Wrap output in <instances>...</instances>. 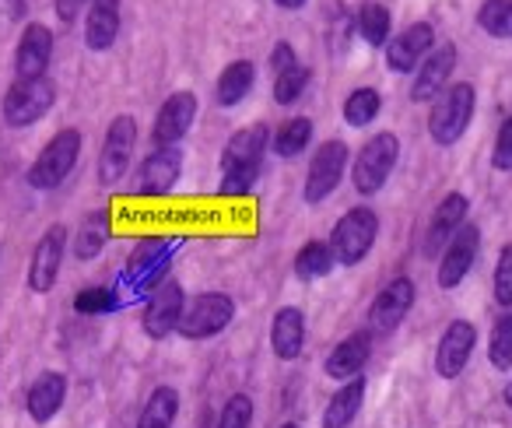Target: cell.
<instances>
[{
	"mask_svg": "<svg viewBox=\"0 0 512 428\" xmlns=\"http://www.w3.org/2000/svg\"><path fill=\"white\" fill-rule=\"evenodd\" d=\"M74 309H78V313H88V316L113 313V309H120V299H116L113 288L95 285V288H85V292H78V299H74Z\"/></svg>",
	"mask_w": 512,
	"mask_h": 428,
	"instance_id": "e575fe53",
	"label": "cell"
},
{
	"mask_svg": "<svg viewBox=\"0 0 512 428\" xmlns=\"http://www.w3.org/2000/svg\"><path fill=\"white\" fill-rule=\"evenodd\" d=\"M309 85V71L306 67H292V71L278 74L274 78V99H278V106H292V102H299V95L306 92Z\"/></svg>",
	"mask_w": 512,
	"mask_h": 428,
	"instance_id": "d590c367",
	"label": "cell"
},
{
	"mask_svg": "<svg viewBox=\"0 0 512 428\" xmlns=\"http://www.w3.org/2000/svg\"><path fill=\"white\" fill-rule=\"evenodd\" d=\"M474 344H477V330L474 323L467 320H453L442 334L439 348H435V372L442 379H453L467 369L470 355H474Z\"/></svg>",
	"mask_w": 512,
	"mask_h": 428,
	"instance_id": "ac0fdd59",
	"label": "cell"
},
{
	"mask_svg": "<svg viewBox=\"0 0 512 428\" xmlns=\"http://www.w3.org/2000/svg\"><path fill=\"white\" fill-rule=\"evenodd\" d=\"M477 25L495 39H512V0H484Z\"/></svg>",
	"mask_w": 512,
	"mask_h": 428,
	"instance_id": "836d02e7",
	"label": "cell"
},
{
	"mask_svg": "<svg viewBox=\"0 0 512 428\" xmlns=\"http://www.w3.org/2000/svg\"><path fill=\"white\" fill-rule=\"evenodd\" d=\"M134 148H137V120L134 116H116L106 130V141L99 151V183L102 186H116L127 176L130 162H134Z\"/></svg>",
	"mask_w": 512,
	"mask_h": 428,
	"instance_id": "ba28073f",
	"label": "cell"
},
{
	"mask_svg": "<svg viewBox=\"0 0 512 428\" xmlns=\"http://www.w3.org/2000/svg\"><path fill=\"white\" fill-rule=\"evenodd\" d=\"M414 306V281L411 278H393L383 292L376 295L369 309V323L376 334H393L404 323V316Z\"/></svg>",
	"mask_w": 512,
	"mask_h": 428,
	"instance_id": "e0dca14e",
	"label": "cell"
},
{
	"mask_svg": "<svg viewBox=\"0 0 512 428\" xmlns=\"http://www.w3.org/2000/svg\"><path fill=\"white\" fill-rule=\"evenodd\" d=\"M456 67V46L446 43V46H435L432 53L425 57V64H421L418 71V81L411 85V99L414 102H432L435 95L446 88L449 74H453Z\"/></svg>",
	"mask_w": 512,
	"mask_h": 428,
	"instance_id": "44dd1931",
	"label": "cell"
},
{
	"mask_svg": "<svg viewBox=\"0 0 512 428\" xmlns=\"http://www.w3.org/2000/svg\"><path fill=\"white\" fill-rule=\"evenodd\" d=\"M271 348L285 362L302 355V348H306V316H302L299 306L278 309V316L271 323Z\"/></svg>",
	"mask_w": 512,
	"mask_h": 428,
	"instance_id": "7402d4cb",
	"label": "cell"
},
{
	"mask_svg": "<svg viewBox=\"0 0 512 428\" xmlns=\"http://www.w3.org/2000/svg\"><path fill=\"white\" fill-rule=\"evenodd\" d=\"M491 362L495 369H512V313L498 316L495 334H491Z\"/></svg>",
	"mask_w": 512,
	"mask_h": 428,
	"instance_id": "8d00e7d4",
	"label": "cell"
},
{
	"mask_svg": "<svg viewBox=\"0 0 512 428\" xmlns=\"http://www.w3.org/2000/svg\"><path fill=\"white\" fill-rule=\"evenodd\" d=\"M64 400H67V379L60 376V372H43V376L32 383V390H29V414L32 418L43 425V421H50L53 414L64 407Z\"/></svg>",
	"mask_w": 512,
	"mask_h": 428,
	"instance_id": "cb8c5ba5",
	"label": "cell"
},
{
	"mask_svg": "<svg viewBox=\"0 0 512 428\" xmlns=\"http://www.w3.org/2000/svg\"><path fill=\"white\" fill-rule=\"evenodd\" d=\"M235 316V302L225 292H204L193 302H186V313L179 320V334L186 341H207V337L221 334V330L232 323Z\"/></svg>",
	"mask_w": 512,
	"mask_h": 428,
	"instance_id": "52a82bcc",
	"label": "cell"
},
{
	"mask_svg": "<svg viewBox=\"0 0 512 428\" xmlns=\"http://www.w3.org/2000/svg\"><path fill=\"white\" fill-rule=\"evenodd\" d=\"M253 425V400L246 393H235L225 407H221L218 428H249Z\"/></svg>",
	"mask_w": 512,
	"mask_h": 428,
	"instance_id": "74e56055",
	"label": "cell"
},
{
	"mask_svg": "<svg viewBox=\"0 0 512 428\" xmlns=\"http://www.w3.org/2000/svg\"><path fill=\"white\" fill-rule=\"evenodd\" d=\"M362 400H365V379H348L341 390L330 397L327 411H323V428H348L351 421L358 418L362 411Z\"/></svg>",
	"mask_w": 512,
	"mask_h": 428,
	"instance_id": "4316f807",
	"label": "cell"
},
{
	"mask_svg": "<svg viewBox=\"0 0 512 428\" xmlns=\"http://www.w3.org/2000/svg\"><path fill=\"white\" fill-rule=\"evenodd\" d=\"M120 36V8L116 4H92L85 15V46L95 53L109 50Z\"/></svg>",
	"mask_w": 512,
	"mask_h": 428,
	"instance_id": "d4e9b609",
	"label": "cell"
},
{
	"mask_svg": "<svg viewBox=\"0 0 512 428\" xmlns=\"http://www.w3.org/2000/svg\"><path fill=\"white\" fill-rule=\"evenodd\" d=\"M355 32L365 39L369 46H386L390 43V32H393V18H390V8L383 4H362L355 15Z\"/></svg>",
	"mask_w": 512,
	"mask_h": 428,
	"instance_id": "f546056e",
	"label": "cell"
},
{
	"mask_svg": "<svg viewBox=\"0 0 512 428\" xmlns=\"http://www.w3.org/2000/svg\"><path fill=\"white\" fill-rule=\"evenodd\" d=\"M491 165L498 172H512V116L502 120L498 127V137H495V151H491Z\"/></svg>",
	"mask_w": 512,
	"mask_h": 428,
	"instance_id": "ab89813d",
	"label": "cell"
},
{
	"mask_svg": "<svg viewBox=\"0 0 512 428\" xmlns=\"http://www.w3.org/2000/svg\"><path fill=\"white\" fill-rule=\"evenodd\" d=\"M432 50H435V29L428 22H418L400 32L397 39H390V46H386V67L393 74H411L418 64H425V57Z\"/></svg>",
	"mask_w": 512,
	"mask_h": 428,
	"instance_id": "2e32d148",
	"label": "cell"
},
{
	"mask_svg": "<svg viewBox=\"0 0 512 428\" xmlns=\"http://www.w3.org/2000/svg\"><path fill=\"white\" fill-rule=\"evenodd\" d=\"M278 8H285V11H299V8H306V0H274Z\"/></svg>",
	"mask_w": 512,
	"mask_h": 428,
	"instance_id": "7bdbcfd3",
	"label": "cell"
},
{
	"mask_svg": "<svg viewBox=\"0 0 512 428\" xmlns=\"http://www.w3.org/2000/svg\"><path fill=\"white\" fill-rule=\"evenodd\" d=\"M477 250H481V229L467 222L453 236V243H449L446 250H442V260H439V285L442 288H456V285H460V281L470 274V267H474Z\"/></svg>",
	"mask_w": 512,
	"mask_h": 428,
	"instance_id": "d6986e66",
	"label": "cell"
},
{
	"mask_svg": "<svg viewBox=\"0 0 512 428\" xmlns=\"http://www.w3.org/2000/svg\"><path fill=\"white\" fill-rule=\"evenodd\" d=\"M334 250H330V243H320V239H309L306 246L299 250V257H295V274H299L302 281H316L323 278V274L334 271Z\"/></svg>",
	"mask_w": 512,
	"mask_h": 428,
	"instance_id": "4dcf8cb0",
	"label": "cell"
},
{
	"mask_svg": "<svg viewBox=\"0 0 512 428\" xmlns=\"http://www.w3.org/2000/svg\"><path fill=\"white\" fill-rule=\"evenodd\" d=\"M348 144L344 141H323L320 148L313 151V158H309V172H306V193L302 197L309 200V204H320V200H327L330 193L341 186L344 172H348Z\"/></svg>",
	"mask_w": 512,
	"mask_h": 428,
	"instance_id": "9c48e42d",
	"label": "cell"
},
{
	"mask_svg": "<svg viewBox=\"0 0 512 428\" xmlns=\"http://www.w3.org/2000/svg\"><path fill=\"white\" fill-rule=\"evenodd\" d=\"M183 176V151L179 148H155L141 165H137L134 193L137 197H165L176 190Z\"/></svg>",
	"mask_w": 512,
	"mask_h": 428,
	"instance_id": "7c38bea8",
	"label": "cell"
},
{
	"mask_svg": "<svg viewBox=\"0 0 512 428\" xmlns=\"http://www.w3.org/2000/svg\"><path fill=\"white\" fill-rule=\"evenodd\" d=\"M372 355V334H351L348 341H341L334 351L327 355V376L334 379H355L362 372V365Z\"/></svg>",
	"mask_w": 512,
	"mask_h": 428,
	"instance_id": "603a6c76",
	"label": "cell"
},
{
	"mask_svg": "<svg viewBox=\"0 0 512 428\" xmlns=\"http://www.w3.org/2000/svg\"><path fill=\"white\" fill-rule=\"evenodd\" d=\"M57 102V88L50 78H36V81H15L4 95V123L8 127H32L39 123Z\"/></svg>",
	"mask_w": 512,
	"mask_h": 428,
	"instance_id": "8992f818",
	"label": "cell"
},
{
	"mask_svg": "<svg viewBox=\"0 0 512 428\" xmlns=\"http://www.w3.org/2000/svg\"><path fill=\"white\" fill-rule=\"evenodd\" d=\"M379 109H383V99H379L376 88H355V92L344 99V123L362 130L376 120Z\"/></svg>",
	"mask_w": 512,
	"mask_h": 428,
	"instance_id": "d6a6232c",
	"label": "cell"
},
{
	"mask_svg": "<svg viewBox=\"0 0 512 428\" xmlns=\"http://www.w3.org/2000/svg\"><path fill=\"white\" fill-rule=\"evenodd\" d=\"M474 106H477L474 85H467V81L449 85L446 92L435 99L432 113H428V134H432V141L442 144V148L460 141V137L467 134L470 120H474Z\"/></svg>",
	"mask_w": 512,
	"mask_h": 428,
	"instance_id": "3957f363",
	"label": "cell"
},
{
	"mask_svg": "<svg viewBox=\"0 0 512 428\" xmlns=\"http://www.w3.org/2000/svg\"><path fill=\"white\" fill-rule=\"evenodd\" d=\"M176 414H179V393L172 386H158L148 404H144L137 428H169L176 421Z\"/></svg>",
	"mask_w": 512,
	"mask_h": 428,
	"instance_id": "1f68e13d",
	"label": "cell"
},
{
	"mask_svg": "<svg viewBox=\"0 0 512 428\" xmlns=\"http://www.w3.org/2000/svg\"><path fill=\"white\" fill-rule=\"evenodd\" d=\"M397 158H400L397 134L383 130V134L369 137V141L362 144V151L355 155V165H351V183H355V190L362 193V197H372V193L383 190L393 165H397Z\"/></svg>",
	"mask_w": 512,
	"mask_h": 428,
	"instance_id": "5b68a950",
	"label": "cell"
},
{
	"mask_svg": "<svg viewBox=\"0 0 512 428\" xmlns=\"http://www.w3.org/2000/svg\"><path fill=\"white\" fill-rule=\"evenodd\" d=\"M505 400H509V407H512V383L505 386Z\"/></svg>",
	"mask_w": 512,
	"mask_h": 428,
	"instance_id": "f6af8a7d",
	"label": "cell"
},
{
	"mask_svg": "<svg viewBox=\"0 0 512 428\" xmlns=\"http://www.w3.org/2000/svg\"><path fill=\"white\" fill-rule=\"evenodd\" d=\"M197 120V95L193 92H172L169 99L158 106L155 127H151V141L155 148H179L186 130Z\"/></svg>",
	"mask_w": 512,
	"mask_h": 428,
	"instance_id": "4fadbf2b",
	"label": "cell"
},
{
	"mask_svg": "<svg viewBox=\"0 0 512 428\" xmlns=\"http://www.w3.org/2000/svg\"><path fill=\"white\" fill-rule=\"evenodd\" d=\"M313 141V120L309 116H292L288 123H281L278 134H271V151L278 158H295L309 148Z\"/></svg>",
	"mask_w": 512,
	"mask_h": 428,
	"instance_id": "f1b7e54d",
	"label": "cell"
},
{
	"mask_svg": "<svg viewBox=\"0 0 512 428\" xmlns=\"http://www.w3.org/2000/svg\"><path fill=\"white\" fill-rule=\"evenodd\" d=\"M495 302L498 306H512V243L502 250L495 267Z\"/></svg>",
	"mask_w": 512,
	"mask_h": 428,
	"instance_id": "f35d334b",
	"label": "cell"
},
{
	"mask_svg": "<svg viewBox=\"0 0 512 428\" xmlns=\"http://www.w3.org/2000/svg\"><path fill=\"white\" fill-rule=\"evenodd\" d=\"M292 67H299V53H295V46L292 43H274V50H271L274 78H278V74H285V71H292Z\"/></svg>",
	"mask_w": 512,
	"mask_h": 428,
	"instance_id": "60d3db41",
	"label": "cell"
},
{
	"mask_svg": "<svg viewBox=\"0 0 512 428\" xmlns=\"http://www.w3.org/2000/svg\"><path fill=\"white\" fill-rule=\"evenodd\" d=\"M379 236V218L372 207H351V211L341 214V222L330 232V250H334V260L344 267L362 264L372 253Z\"/></svg>",
	"mask_w": 512,
	"mask_h": 428,
	"instance_id": "277c9868",
	"label": "cell"
},
{
	"mask_svg": "<svg viewBox=\"0 0 512 428\" xmlns=\"http://www.w3.org/2000/svg\"><path fill=\"white\" fill-rule=\"evenodd\" d=\"M109 243V214L92 211L85 222L78 225V236H74V257L78 260H95Z\"/></svg>",
	"mask_w": 512,
	"mask_h": 428,
	"instance_id": "83f0119b",
	"label": "cell"
},
{
	"mask_svg": "<svg viewBox=\"0 0 512 428\" xmlns=\"http://www.w3.org/2000/svg\"><path fill=\"white\" fill-rule=\"evenodd\" d=\"M467 211H470V200L463 197V193H446V200L435 207L432 222H428V232H425L428 257H435V253H442L449 243H453L456 232L467 225Z\"/></svg>",
	"mask_w": 512,
	"mask_h": 428,
	"instance_id": "ffe728a7",
	"label": "cell"
},
{
	"mask_svg": "<svg viewBox=\"0 0 512 428\" xmlns=\"http://www.w3.org/2000/svg\"><path fill=\"white\" fill-rule=\"evenodd\" d=\"M57 15L64 18V22H74V18L81 15V0H57Z\"/></svg>",
	"mask_w": 512,
	"mask_h": 428,
	"instance_id": "b9f144b4",
	"label": "cell"
},
{
	"mask_svg": "<svg viewBox=\"0 0 512 428\" xmlns=\"http://www.w3.org/2000/svg\"><path fill=\"white\" fill-rule=\"evenodd\" d=\"M53 60V32L46 25L32 22L25 25V32L18 36V50H15V74L18 81H36L46 78Z\"/></svg>",
	"mask_w": 512,
	"mask_h": 428,
	"instance_id": "9a60e30c",
	"label": "cell"
},
{
	"mask_svg": "<svg viewBox=\"0 0 512 428\" xmlns=\"http://www.w3.org/2000/svg\"><path fill=\"white\" fill-rule=\"evenodd\" d=\"M253 81H256V67L249 60H232L225 71L218 74V85H214V99L218 106L232 109L253 92Z\"/></svg>",
	"mask_w": 512,
	"mask_h": 428,
	"instance_id": "484cf974",
	"label": "cell"
},
{
	"mask_svg": "<svg viewBox=\"0 0 512 428\" xmlns=\"http://www.w3.org/2000/svg\"><path fill=\"white\" fill-rule=\"evenodd\" d=\"M64 253H67V229L64 225H50V229L39 236L36 250H32V267H29L32 292H39V295L53 292L60 264H64Z\"/></svg>",
	"mask_w": 512,
	"mask_h": 428,
	"instance_id": "5bb4252c",
	"label": "cell"
},
{
	"mask_svg": "<svg viewBox=\"0 0 512 428\" xmlns=\"http://www.w3.org/2000/svg\"><path fill=\"white\" fill-rule=\"evenodd\" d=\"M285 428H299V425H285Z\"/></svg>",
	"mask_w": 512,
	"mask_h": 428,
	"instance_id": "bcb514c9",
	"label": "cell"
},
{
	"mask_svg": "<svg viewBox=\"0 0 512 428\" xmlns=\"http://www.w3.org/2000/svg\"><path fill=\"white\" fill-rule=\"evenodd\" d=\"M81 148H85L81 130L67 127V130H60V134H53V141H46L43 151L36 155V162L29 165L25 183H29L32 190H57L74 172V165H78V158H81Z\"/></svg>",
	"mask_w": 512,
	"mask_h": 428,
	"instance_id": "7a4b0ae2",
	"label": "cell"
},
{
	"mask_svg": "<svg viewBox=\"0 0 512 428\" xmlns=\"http://www.w3.org/2000/svg\"><path fill=\"white\" fill-rule=\"evenodd\" d=\"M81 4H88V8H92V4H116V0H81Z\"/></svg>",
	"mask_w": 512,
	"mask_h": 428,
	"instance_id": "ee69618b",
	"label": "cell"
},
{
	"mask_svg": "<svg viewBox=\"0 0 512 428\" xmlns=\"http://www.w3.org/2000/svg\"><path fill=\"white\" fill-rule=\"evenodd\" d=\"M186 313V295H183V285L172 278H165L162 285L151 288L148 295V306H144V334L162 341L169 337L172 330H179V320Z\"/></svg>",
	"mask_w": 512,
	"mask_h": 428,
	"instance_id": "8fae6325",
	"label": "cell"
},
{
	"mask_svg": "<svg viewBox=\"0 0 512 428\" xmlns=\"http://www.w3.org/2000/svg\"><path fill=\"white\" fill-rule=\"evenodd\" d=\"M271 148V130L264 123L242 127L232 134V141L221 151V197H246L260 179V165Z\"/></svg>",
	"mask_w": 512,
	"mask_h": 428,
	"instance_id": "6da1fadb",
	"label": "cell"
},
{
	"mask_svg": "<svg viewBox=\"0 0 512 428\" xmlns=\"http://www.w3.org/2000/svg\"><path fill=\"white\" fill-rule=\"evenodd\" d=\"M176 246H179V239H148V243H141L130 253L127 267H123V281H127L134 292L162 285L165 267L176 257Z\"/></svg>",
	"mask_w": 512,
	"mask_h": 428,
	"instance_id": "30bf717a",
	"label": "cell"
}]
</instances>
